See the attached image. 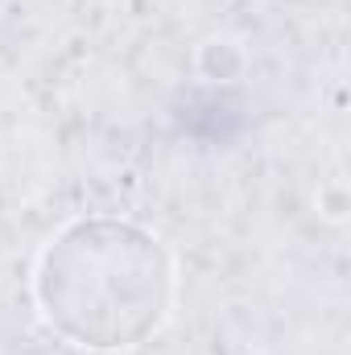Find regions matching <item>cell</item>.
<instances>
[{
	"label": "cell",
	"instance_id": "obj_1",
	"mask_svg": "<svg viewBox=\"0 0 351 355\" xmlns=\"http://www.w3.org/2000/svg\"><path fill=\"white\" fill-rule=\"evenodd\" d=\"M33 297L67 343L128 352L170 318L174 265L162 240L128 219H75L46 244Z\"/></svg>",
	"mask_w": 351,
	"mask_h": 355
}]
</instances>
